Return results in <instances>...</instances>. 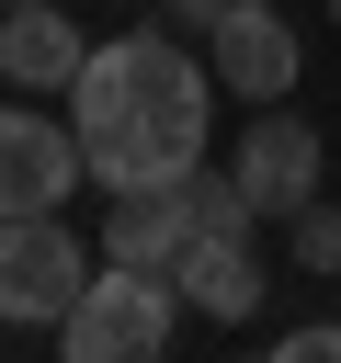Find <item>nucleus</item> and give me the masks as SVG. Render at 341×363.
<instances>
[{
    "label": "nucleus",
    "instance_id": "39448f33",
    "mask_svg": "<svg viewBox=\"0 0 341 363\" xmlns=\"http://www.w3.org/2000/svg\"><path fill=\"white\" fill-rule=\"evenodd\" d=\"M205 68H216V91H227V102H296L307 45H296V23H284L273 0H250V11H227V23L205 34Z\"/></svg>",
    "mask_w": 341,
    "mask_h": 363
},
{
    "label": "nucleus",
    "instance_id": "1a4fd4ad",
    "mask_svg": "<svg viewBox=\"0 0 341 363\" xmlns=\"http://www.w3.org/2000/svg\"><path fill=\"white\" fill-rule=\"evenodd\" d=\"M170 284H182V306H193L205 329H239V318L261 306V284H273V272H261V250H250V238H193V250L170 261Z\"/></svg>",
    "mask_w": 341,
    "mask_h": 363
},
{
    "label": "nucleus",
    "instance_id": "f03ea898",
    "mask_svg": "<svg viewBox=\"0 0 341 363\" xmlns=\"http://www.w3.org/2000/svg\"><path fill=\"white\" fill-rule=\"evenodd\" d=\"M182 340V284L170 272H136V261H102L80 284V306L57 318V352L68 363H159Z\"/></svg>",
    "mask_w": 341,
    "mask_h": 363
},
{
    "label": "nucleus",
    "instance_id": "f8f14e48",
    "mask_svg": "<svg viewBox=\"0 0 341 363\" xmlns=\"http://www.w3.org/2000/svg\"><path fill=\"white\" fill-rule=\"evenodd\" d=\"M159 11H170V23H193V34H216V23H227V11H250V0H159Z\"/></svg>",
    "mask_w": 341,
    "mask_h": 363
},
{
    "label": "nucleus",
    "instance_id": "0eeeda50",
    "mask_svg": "<svg viewBox=\"0 0 341 363\" xmlns=\"http://www.w3.org/2000/svg\"><path fill=\"white\" fill-rule=\"evenodd\" d=\"M182 250H193V193H182V182H125V193H102V261L170 272Z\"/></svg>",
    "mask_w": 341,
    "mask_h": 363
},
{
    "label": "nucleus",
    "instance_id": "423d86ee",
    "mask_svg": "<svg viewBox=\"0 0 341 363\" xmlns=\"http://www.w3.org/2000/svg\"><path fill=\"white\" fill-rule=\"evenodd\" d=\"M227 170L250 182V204H261V216H296V204L318 193V125H307V113H284V102H261Z\"/></svg>",
    "mask_w": 341,
    "mask_h": 363
},
{
    "label": "nucleus",
    "instance_id": "9d476101",
    "mask_svg": "<svg viewBox=\"0 0 341 363\" xmlns=\"http://www.w3.org/2000/svg\"><path fill=\"white\" fill-rule=\"evenodd\" d=\"M284 227H296V261H307V272H341V204H330V193H307Z\"/></svg>",
    "mask_w": 341,
    "mask_h": 363
},
{
    "label": "nucleus",
    "instance_id": "ddd939ff",
    "mask_svg": "<svg viewBox=\"0 0 341 363\" xmlns=\"http://www.w3.org/2000/svg\"><path fill=\"white\" fill-rule=\"evenodd\" d=\"M330 11H341V0H330Z\"/></svg>",
    "mask_w": 341,
    "mask_h": 363
},
{
    "label": "nucleus",
    "instance_id": "9b49d317",
    "mask_svg": "<svg viewBox=\"0 0 341 363\" xmlns=\"http://www.w3.org/2000/svg\"><path fill=\"white\" fill-rule=\"evenodd\" d=\"M273 363H341V329H330V318H307V329H284V340H273Z\"/></svg>",
    "mask_w": 341,
    "mask_h": 363
},
{
    "label": "nucleus",
    "instance_id": "20e7f679",
    "mask_svg": "<svg viewBox=\"0 0 341 363\" xmlns=\"http://www.w3.org/2000/svg\"><path fill=\"white\" fill-rule=\"evenodd\" d=\"M80 182H91L80 136L57 113H34V102H0V216H57Z\"/></svg>",
    "mask_w": 341,
    "mask_h": 363
},
{
    "label": "nucleus",
    "instance_id": "6e6552de",
    "mask_svg": "<svg viewBox=\"0 0 341 363\" xmlns=\"http://www.w3.org/2000/svg\"><path fill=\"white\" fill-rule=\"evenodd\" d=\"M91 68V34L57 11V0H0V79L23 91H68Z\"/></svg>",
    "mask_w": 341,
    "mask_h": 363
},
{
    "label": "nucleus",
    "instance_id": "f257e3e1",
    "mask_svg": "<svg viewBox=\"0 0 341 363\" xmlns=\"http://www.w3.org/2000/svg\"><path fill=\"white\" fill-rule=\"evenodd\" d=\"M205 113H216V68L182 34H159V23L91 45V68L68 79V136H80V159H91L102 193L182 182L205 159Z\"/></svg>",
    "mask_w": 341,
    "mask_h": 363
},
{
    "label": "nucleus",
    "instance_id": "7ed1b4c3",
    "mask_svg": "<svg viewBox=\"0 0 341 363\" xmlns=\"http://www.w3.org/2000/svg\"><path fill=\"white\" fill-rule=\"evenodd\" d=\"M102 261L57 216H0V329H57Z\"/></svg>",
    "mask_w": 341,
    "mask_h": 363
}]
</instances>
